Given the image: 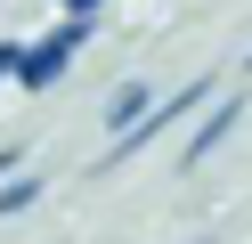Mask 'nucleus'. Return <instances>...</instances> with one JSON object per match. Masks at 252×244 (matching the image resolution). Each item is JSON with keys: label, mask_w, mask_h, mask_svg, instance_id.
Listing matches in <instances>:
<instances>
[{"label": "nucleus", "mask_w": 252, "mask_h": 244, "mask_svg": "<svg viewBox=\"0 0 252 244\" xmlns=\"http://www.w3.org/2000/svg\"><path fill=\"white\" fill-rule=\"evenodd\" d=\"M244 73H252V57H244Z\"/></svg>", "instance_id": "obj_8"}, {"label": "nucleus", "mask_w": 252, "mask_h": 244, "mask_svg": "<svg viewBox=\"0 0 252 244\" xmlns=\"http://www.w3.org/2000/svg\"><path fill=\"white\" fill-rule=\"evenodd\" d=\"M106 8V0H65V16H98Z\"/></svg>", "instance_id": "obj_6"}, {"label": "nucleus", "mask_w": 252, "mask_h": 244, "mask_svg": "<svg viewBox=\"0 0 252 244\" xmlns=\"http://www.w3.org/2000/svg\"><path fill=\"white\" fill-rule=\"evenodd\" d=\"M17 49H25V41H0V81L17 73Z\"/></svg>", "instance_id": "obj_5"}, {"label": "nucleus", "mask_w": 252, "mask_h": 244, "mask_svg": "<svg viewBox=\"0 0 252 244\" xmlns=\"http://www.w3.org/2000/svg\"><path fill=\"white\" fill-rule=\"evenodd\" d=\"M236 122H244V98H220V106H212V122H203V130H195V139H187V155H179V163H203V155H212V146H220V139H228V130H236Z\"/></svg>", "instance_id": "obj_2"}, {"label": "nucleus", "mask_w": 252, "mask_h": 244, "mask_svg": "<svg viewBox=\"0 0 252 244\" xmlns=\"http://www.w3.org/2000/svg\"><path fill=\"white\" fill-rule=\"evenodd\" d=\"M41 195H49V187H41L33 171H8V179H0V220H17V211H33Z\"/></svg>", "instance_id": "obj_3"}, {"label": "nucleus", "mask_w": 252, "mask_h": 244, "mask_svg": "<svg viewBox=\"0 0 252 244\" xmlns=\"http://www.w3.org/2000/svg\"><path fill=\"white\" fill-rule=\"evenodd\" d=\"M90 41V16H65L57 33H41L33 49H17V90H49V81H65V65H73V49Z\"/></svg>", "instance_id": "obj_1"}, {"label": "nucleus", "mask_w": 252, "mask_h": 244, "mask_svg": "<svg viewBox=\"0 0 252 244\" xmlns=\"http://www.w3.org/2000/svg\"><path fill=\"white\" fill-rule=\"evenodd\" d=\"M8 171H17V146H0V179H8Z\"/></svg>", "instance_id": "obj_7"}, {"label": "nucleus", "mask_w": 252, "mask_h": 244, "mask_svg": "<svg viewBox=\"0 0 252 244\" xmlns=\"http://www.w3.org/2000/svg\"><path fill=\"white\" fill-rule=\"evenodd\" d=\"M138 114H147V81H122V90L106 98V130H130Z\"/></svg>", "instance_id": "obj_4"}]
</instances>
